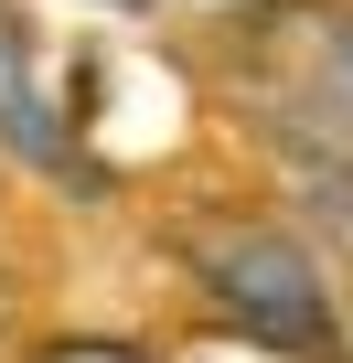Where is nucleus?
<instances>
[{"mask_svg": "<svg viewBox=\"0 0 353 363\" xmlns=\"http://www.w3.org/2000/svg\"><path fill=\"white\" fill-rule=\"evenodd\" d=\"M246 107L268 118V139H289L310 171L353 182V11L342 0H289L257 11L236 43Z\"/></svg>", "mask_w": 353, "mask_h": 363, "instance_id": "obj_1", "label": "nucleus"}, {"mask_svg": "<svg viewBox=\"0 0 353 363\" xmlns=\"http://www.w3.org/2000/svg\"><path fill=\"white\" fill-rule=\"evenodd\" d=\"M193 278H204V299L225 310L236 342H268L289 363H321L332 352V278H321V257L289 225H268V214L204 225L193 235Z\"/></svg>", "mask_w": 353, "mask_h": 363, "instance_id": "obj_2", "label": "nucleus"}, {"mask_svg": "<svg viewBox=\"0 0 353 363\" xmlns=\"http://www.w3.org/2000/svg\"><path fill=\"white\" fill-rule=\"evenodd\" d=\"M183 363H289V352H268V342H236V331H204Z\"/></svg>", "mask_w": 353, "mask_h": 363, "instance_id": "obj_3", "label": "nucleus"}, {"mask_svg": "<svg viewBox=\"0 0 353 363\" xmlns=\"http://www.w3.org/2000/svg\"><path fill=\"white\" fill-rule=\"evenodd\" d=\"M33 363H139V352H129V342H43Z\"/></svg>", "mask_w": 353, "mask_h": 363, "instance_id": "obj_4", "label": "nucleus"}]
</instances>
